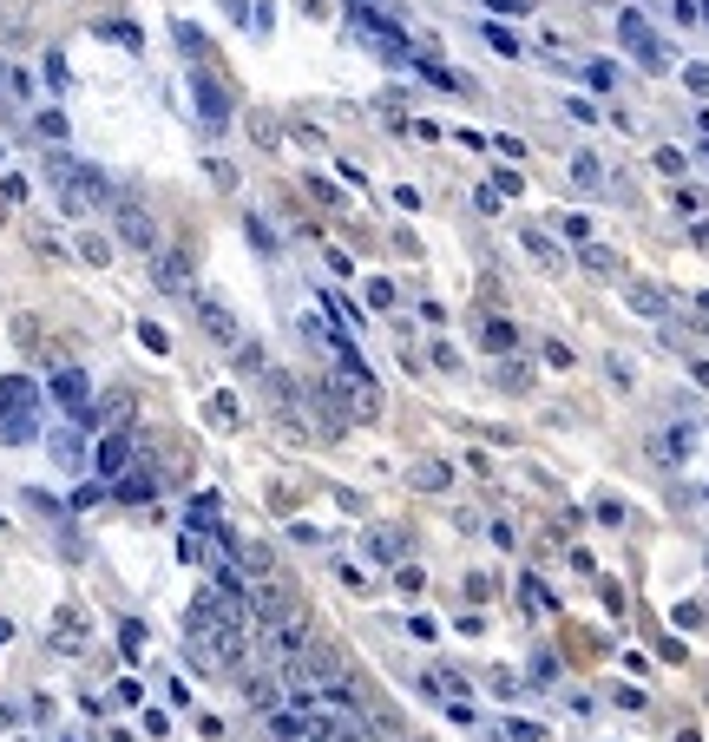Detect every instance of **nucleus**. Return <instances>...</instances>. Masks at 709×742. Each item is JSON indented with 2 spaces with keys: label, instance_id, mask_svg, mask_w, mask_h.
<instances>
[{
  "label": "nucleus",
  "instance_id": "obj_34",
  "mask_svg": "<svg viewBox=\"0 0 709 742\" xmlns=\"http://www.w3.org/2000/svg\"><path fill=\"white\" fill-rule=\"evenodd\" d=\"M329 742H368V736H362V730H335Z\"/></svg>",
  "mask_w": 709,
  "mask_h": 742
},
{
  "label": "nucleus",
  "instance_id": "obj_23",
  "mask_svg": "<svg viewBox=\"0 0 709 742\" xmlns=\"http://www.w3.org/2000/svg\"><path fill=\"white\" fill-rule=\"evenodd\" d=\"M184 269H191L184 257H158V283H164V290H184Z\"/></svg>",
  "mask_w": 709,
  "mask_h": 742
},
{
  "label": "nucleus",
  "instance_id": "obj_11",
  "mask_svg": "<svg viewBox=\"0 0 709 742\" xmlns=\"http://www.w3.org/2000/svg\"><path fill=\"white\" fill-rule=\"evenodd\" d=\"M519 243H526V257H532L538 269H552V276H559V269L571 263V257H565V250H559V243H552V237H546V230H519Z\"/></svg>",
  "mask_w": 709,
  "mask_h": 742
},
{
  "label": "nucleus",
  "instance_id": "obj_20",
  "mask_svg": "<svg viewBox=\"0 0 709 742\" xmlns=\"http://www.w3.org/2000/svg\"><path fill=\"white\" fill-rule=\"evenodd\" d=\"M53 644L60 650H79V611H60L53 618Z\"/></svg>",
  "mask_w": 709,
  "mask_h": 742
},
{
  "label": "nucleus",
  "instance_id": "obj_18",
  "mask_svg": "<svg viewBox=\"0 0 709 742\" xmlns=\"http://www.w3.org/2000/svg\"><path fill=\"white\" fill-rule=\"evenodd\" d=\"M571 184H585V191H598V184H604V164L591 158V151H578V158H571Z\"/></svg>",
  "mask_w": 709,
  "mask_h": 742
},
{
  "label": "nucleus",
  "instance_id": "obj_24",
  "mask_svg": "<svg viewBox=\"0 0 709 742\" xmlns=\"http://www.w3.org/2000/svg\"><path fill=\"white\" fill-rule=\"evenodd\" d=\"M408 66H414V73H427V79H434V86H447V92H453V86H460V79H453V73H447V66H434V60H420V53H414Z\"/></svg>",
  "mask_w": 709,
  "mask_h": 742
},
{
  "label": "nucleus",
  "instance_id": "obj_10",
  "mask_svg": "<svg viewBox=\"0 0 709 742\" xmlns=\"http://www.w3.org/2000/svg\"><path fill=\"white\" fill-rule=\"evenodd\" d=\"M118 499H158V474H151L145 460H131L125 474H118V486H112Z\"/></svg>",
  "mask_w": 709,
  "mask_h": 742
},
{
  "label": "nucleus",
  "instance_id": "obj_32",
  "mask_svg": "<svg viewBox=\"0 0 709 742\" xmlns=\"http://www.w3.org/2000/svg\"><path fill=\"white\" fill-rule=\"evenodd\" d=\"M394 585H401V592L414 598V592H420V585H427V578H420V565H401V578H394Z\"/></svg>",
  "mask_w": 709,
  "mask_h": 742
},
{
  "label": "nucleus",
  "instance_id": "obj_2",
  "mask_svg": "<svg viewBox=\"0 0 709 742\" xmlns=\"http://www.w3.org/2000/svg\"><path fill=\"white\" fill-rule=\"evenodd\" d=\"M302 401H315V408H323V434H348V427H354V408L335 395L329 375H309V381H302Z\"/></svg>",
  "mask_w": 709,
  "mask_h": 742
},
{
  "label": "nucleus",
  "instance_id": "obj_26",
  "mask_svg": "<svg viewBox=\"0 0 709 742\" xmlns=\"http://www.w3.org/2000/svg\"><path fill=\"white\" fill-rule=\"evenodd\" d=\"M236 414H243V408H236V395H224V387H217V395H211V420H224V427H230Z\"/></svg>",
  "mask_w": 709,
  "mask_h": 742
},
{
  "label": "nucleus",
  "instance_id": "obj_7",
  "mask_svg": "<svg viewBox=\"0 0 709 742\" xmlns=\"http://www.w3.org/2000/svg\"><path fill=\"white\" fill-rule=\"evenodd\" d=\"M131 447H139V434L131 427H118V434H106V441H99V480H118L131 467Z\"/></svg>",
  "mask_w": 709,
  "mask_h": 742
},
{
  "label": "nucleus",
  "instance_id": "obj_25",
  "mask_svg": "<svg viewBox=\"0 0 709 742\" xmlns=\"http://www.w3.org/2000/svg\"><path fill=\"white\" fill-rule=\"evenodd\" d=\"M513 342H519V329H513V323H486V348H499V355H506Z\"/></svg>",
  "mask_w": 709,
  "mask_h": 742
},
{
  "label": "nucleus",
  "instance_id": "obj_3",
  "mask_svg": "<svg viewBox=\"0 0 709 742\" xmlns=\"http://www.w3.org/2000/svg\"><path fill=\"white\" fill-rule=\"evenodd\" d=\"M617 33H624V46H631V53L644 60L650 73H664V66H670V46L644 27V13H631V7H624V13H617Z\"/></svg>",
  "mask_w": 709,
  "mask_h": 742
},
{
  "label": "nucleus",
  "instance_id": "obj_1",
  "mask_svg": "<svg viewBox=\"0 0 709 742\" xmlns=\"http://www.w3.org/2000/svg\"><path fill=\"white\" fill-rule=\"evenodd\" d=\"M243 650H250V624L243 618H230V611H217L211 598H197L191 604V664H243Z\"/></svg>",
  "mask_w": 709,
  "mask_h": 742
},
{
  "label": "nucleus",
  "instance_id": "obj_14",
  "mask_svg": "<svg viewBox=\"0 0 709 742\" xmlns=\"http://www.w3.org/2000/svg\"><path fill=\"white\" fill-rule=\"evenodd\" d=\"M420 493H441V486H453V467L447 460H414V474H408Z\"/></svg>",
  "mask_w": 709,
  "mask_h": 742
},
{
  "label": "nucleus",
  "instance_id": "obj_28",
  "mask_svg": "<svg viewBox=\"0 0 709 742\" xmlns=\"http://www.w3.org/2000/svg\"><path fill=\"white\" fill-rule=\"evenodd\" d=\"M657 172H664V178H677V172H689V158H683L677 145H664V151H657Z\"/></svg>",
  "mask_w": 709,
  "mask_h": 742
},
{
  "label": "nucleus",
  "instance_id": "obj_19",
  "mask_svg": "<svg viewBox=\"0 0 709 742\" xmlns=\"http://www.w3.org/2000/svg\"><path fill=\"white\" fill-rule=\"evenodd\" d=\"M243 697L257 703V710H269V703H276V677H263V670H257V677H243Z\"/></svg>",
  "mask_w": 709,
  "mask_h": 742
},
{
  "label": "nucleus",
  "instance_id": "obj_17",
  "mask_svg": "<svg viewBox=\"0 0 709 742\" xmlns=\"http://www.w3.org/2000/svg\"><path fill=\"white\" fill-rule=\"evenodd\" d=\"M624 296H631V302H637V309H644V315H657V323H670V302L657 296L650 283H624Z\"/></svg>",
  "mask_w": 709,
  "mask_h": 742
},
{
  "label": "nucleus",
  "instance_id": "obj_29",
  "mask_svg": "<svg viewBox=\"0 0 709 742\" xmlns=\"http://www.w3.org/2000/svg\"><path fill=\"white\" fill-rule=\"evenodd\" d=\"M368 552H375V559H401V532H375V539H368Z\"/></svg>",
  "mask_w": 709,
  "mask_h": 742
},
{
  "label": "nucleus",
  "instance_id": "obj_13",
  "mask_svg": "<svg viewBox=\"0 0 709 742\" xmlns=\"http://www.w3.org/2000/svg\"><path fill=\"white\" fill-rule=\"evenodd\" d=\"M197 315H204V329L217 335V342H236V323H230V309L217 296H197Z\"/></svg>",
  "mask_w": 709,
  "mask_h": 742
},
{
  "label": "nucleus",
  "instance_id": "obj_33",
  "mask_svg": "<svg viewBox=\"0 0 709 742\" xmlns=\"http://www.w3.org/2000/svg\"><path fill=\"white\" fill-rule=\"evenodd\" d=\"M486 7H493V13H532L538 0H486Z\"/></svg>",
  "mask_w": 709,
  "mask_h": 742
},
{
  "label": "nucleus",
  "instance_id": "obj_5",
  "mask_svg": "<svg viewBox=\"0 0 709 742\" xmlns=\"http://www.w3.org/2000/svg\"><path fill=\"white\" fill-rule=\"evenodd\" d=\"M131 408H139L131 395H106L99 408L79 414V427H86V434H118V427H131Z\"/></svg>",
  "mask_w": 709,
  "mask_h": 742
},
{
  "label": "nucleus",
  "instance_id": "obj_30",
  "mask_svg": "<svg viewBox=\"0 0 709 742\" xmlns=\"http://www.w3.org/2000/svg\"><path fill=\"white\" fill-rule=\"evenodd\" d=\"M79 257H86V263H99V269H106V257H112V243H106V237H79Z\"/></svg>",
  "mask_w": 709,
  "mask_h": 742
},
{
  "label": "nucleus",
  "instance_id": "obj_16",
  "mask_svg": "<svg viewBox=\"0 0 709 742\" xmlns=\"http://www.w3.org/2000/svg\"><path fill=\"white\" fill-rule=\"evenodd\" d=\"M578 263L591 269V276H617V269H624V257H617V250H604V243H585Z\"/></svg>",
  "mask_w": 709,
  "mask_h": 742
},
{
  "label": "nucleus",
  "instance_id": "obj_4",
  "mask_svg": "<svg viewBox=\"0 0 709 742\" xmlns=\"http://www.w3.org/2000/svg\"><path fill=\"white\" fill-rule=\"evenodd\" d=\"M46 387H53V401H60V408L73 414V420L92 408V381L79 375V368H53V375H46Z\"/></svg>",
  "mask_w": 709,
  "mask_h": 742
},
{
  "label": "nucleus",
  "instance_id": "obj_31",
  "mask_svg": "<svg viewBox=\"0 0 709 742\" xmlns=\"http://www.w3.org/2000/svg\"><path fill=\"white\" fill-rule=\"evenodd\" d=\"M486 40H493V46H499L506 60H519V40H513V33H506V27H486Z\"/></svg>",
  "mask_w": 709,
  "mask_h": 742
},
{
  "label": "nucleus",
  "instance_id": "obj_9",
  "mask_svg": "<svg viewBox=\"0 0 709 742\" xmlns=\"http://www.w3.org/2000/svg\"><path fill=\"white\" fill-rule=\"evenodd\" d=\"M118 237H125L131 250H145V257H151V243H158V230H151V217H145L139 204H118Z\"/></svg>",
  "mask_w": 709,
  "mask_h": 742
},
{
  "label": "nucleus",
  "instance_id": "obj_27",
  "mask_svg": "<svg viewBox=\"0 0 709 742\" xmlns=\"http://www.w3.org/2000/svg\"><path fill=\"white\" fill-rule=\"evenodd\" d=\"M348 7H354V13H375V20H394L401 0H348Z\"/></svg>",
  "mask_w": 709,
  "mask_h": 742
},
{
  "label": "nucleus",
  "instance_id": "obj_6",
  "mask_svg": "<svg viewBox=\"0 0 709 742\" xmlns=\"http://www.w3.org/2000/svg\"><path fill=\"white\" fill-rule=\"evenodd\" d=\"M263 381H269V401H276V414L290 420V427H309V408H302V387H296L290 375H283V368H269Z\"/></svg>",
  "mask_w": 709,
  "mask_h": 742
},
{
  "label": "nucleus",
  "instance_id": "obj_12",
  "mask_svg": "<svg viewBox=\"0 0 709 742\" xmlns=\"http://www.w3.org/2000/svg\"><path fill=\"white\" fill-rule=\"evenodd\" d=\"M33 401H40V387L27 375H7L0 381V414H33Z\"/></svg>",
  "mask_w": 709,
  "mask_h": 742
},
{
  "label": "nucleus",
  "instance_id": "obj_21",
  "mask_svg": "<svg viewBox=\"0 0 709 742\" xmlns=\"http://www.w3.org/2000/svg\"><path fill=\"white\" fill-rule=\"evenodd\" d=\"M493 381L506 387V395H513V387H526V381H532V368H526V362H499V368H493Z\"/></svg>",
  "mask_w": 709,
  "mask_h": 742
},
{
  "label": "nucleus",
  "instance_id": "obj_22",
  "mask_svg": "<svg viewBox=\"0 0 709 742\" xmlns=\"http://www.w3.org/2000/svg\"><path fill=\"white\" fill-rule=\"evenodd\" d=\"M689 447H697V427H677V434H664V441H657L664 460H670V453H689Z\"/></svg>",
  "mask_w": 709,
  "mask_h": 742
},
{
  "label": "nucleus",
  "instance_id": "obj_15",
  "mask_svg": "<svg viewBox=\"0 0 709 742\" xmlns=\"http://www.w3.org/2000/svg\"><path fill=\"white\" fill-rule=\"evenodd\" d=\"M33 434H40V414H0V441L7 447H27Z\"/></svg>",
  "mask_w": 709,
  "mask_h": 742
},
{
  "label": "nucleus",
  "instance_id": "obj_8",
  "mask_svg": "<svg viewBox=\"0 0 709 742\" xmlns=\"http://www.w3.org/2000/svg\"><path fill=\"white\" fill-rule=\"evenodd\" d=\"M191 99H197V119H204L211 132H224V125H230V99H224V92H217V86H211V79H204V73H197V79H191Z\"/></svg>",
  "mask_w": 709,
  "mask_h": 742
}]
</instances>
